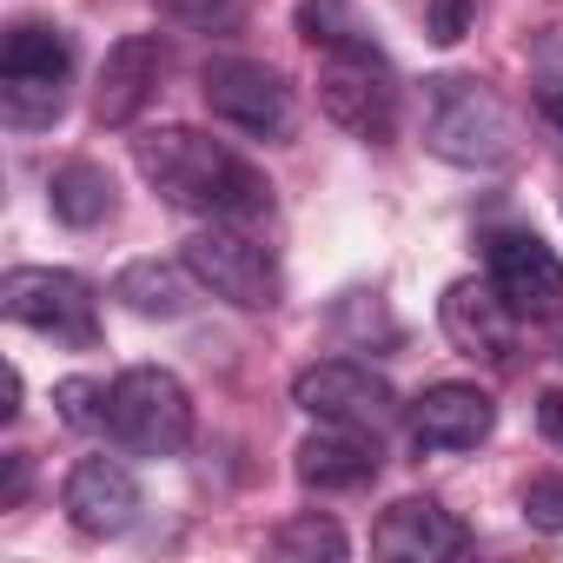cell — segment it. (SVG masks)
<instances>
[{
	"label": "cell",
	"instance_id": "7",
	"mask_svg": "<svg viewBox=\"0 0 563 563\" xmlns=\"http://www.w3.org/2000/svg\"><path fill=\"white\" fill-rule=\"evenodd\" d=\"M292 405L306 418H319V424H352V431H378V438L405 411L398 391H391V378L372 372V365H358V358H319V365H306L292 378Z\"/></svg>",
	"mask_w": 563,
	"mask_h": 563
},
{
	"label": "cell",
	"instance_id": "13",
	"mask_svg": "<svg viewBox=\"0 0 563 563\" xmlns=\"http://www.w3.org/2000/svg\"><path fill=\"white\" fill-rule=\"evenodd\" d=\"M438 325H444V339H451L464 358H490V365H504V358L517 352V312L497 299L490 278H457V286H444V299H438Z\"/></svg>",
	"mask_w": 563,
	"mask_h": 563
},
{
	"label": "cell",
	"instance_id": "23",
	"mask_svg": "<svg viewBox=\"0 0 563 563\" xmlns=\"http://www.w3.org/2000/svg\"><path fill=\"white\" fill-rule=\"evenodd\" d=\"M523 523L543 530V537H563V477H530L523 484Z\"/></svg>",
	"mask_w": 563,
	"mask_h": 563
},
{
	"label": "cell",
	"instance_id": "6",
	"mask_svg": "<svg viewBox=\"0 0 563 563\" xmlns=\"http://www.w3.org/2000/svg\"><path fill=\"white\" fill-rule=\"evenodd\" d=\"M398 74L385 67V54H325L319 60V107L332 126H345L352 140L385 146L398 133Z\"/></svg>",
	"mask_w": 563,
	"mask_h": 563
},
{
	"label": "cell",
	"instance_id": "5",
	"mask_svg": "<svg viewBox=\"0 0 563 563\" xmlns=\"http://www.w3.org/2000/svg\"><path fill=\"white\" fill-rule=\"evenodd\" d=\"M179 258H186V272L199 278L212 299H225V306H239V312L278 306V265H272V252H265L239 219H206V225L186 239Z\"/></svg>",
	"mask_w": 563,
	"mask_h": 563
},
{
	"label": "cell",
	"instance_id": "4",
	"mask_svg": "<svg viewBox=\"0 0 563 563\" xmlns=\"http://www.w3.org/2000/svg\"><path fill=\"white\" fill-rule=\"evenodd\" d=\"M0 312L14 325L54 339V345H93L100 339V299L80 272L60 265H14L0 278Z\"/></svg>",
	"mask_w": 563,
	"mask_h": 563
},
{
	"label": "cell",
	"instance_id": "27",
	"mask_svg": "<svg viewBox=\"0 0 563 563\" xmlns=\"http://www.w3.org/2000/svg\"><path fill=\"white\" fill-rule=\"evenodd\" d=\"M537 431L563 451V385H550V391H537Z\"/></svg>",
	"mask_w": 563,
	"mask_h": 563
},
{
	"label": "cell",
	"instance_id": "14",
	"mask_svg": "<svg viewBox=\"0 0 563 563\" xmlns=\"http://www.w3.org/2000/svg\"><path fill=\"white\" fill-rule=\"evenodd\" d=\"M159 74H166V41L159 34H120L100 60V93H93V113L107 126H133L146 113V100L159 93Z\"/></svg>",
	"mask_w": 563,
	"mask_h": 563
},
{
	"label": "cell",
	"instance_id": "26",
	"mask_svg": "<svg viewBox=\"0 0 563 563\" xmlns=\"http://www.w3.org/2000/svg\"><path fill=\"white\" fill-rule=\"evenodd\" d=\"M179 21H199V27H239V0H173Z\"/></svg>",
	"mask_w": 563,
	"mask_h": 563
},
{
	"label": "cell",
	"instance_id": "9",
	"mask_svg": "<svg viewBox=\"0 0 563 563\" xmlns=\"http://www.w3.org/2000/svg\"><path fill=\"white\" fill-rule=\"evenodd\" d=\"M199 93H206L212 120L245 133V140H286L292 133V87L258 60H206Z\"/></svg>",
	"mask_w": 563,
	"mask_h": 563
},
{
	"label": "cell",
	"instance_id": "18",
	"mask_svg": "<svg viewBox=\"0 0 563 563\" xmlns=\"http://www.w3.org/2000/svg\"><path fill=\"white\" fill-rule=\"evenodd\" d=\"M74 41L47 21H14L0 41V80H67Z\"/></svg>",
	"mask_w": 563,
	"mask_h": 563
},
{
	"label": "cell",
	"instance_id": "20",
	"mask_svg": "<svg viewBox=\"0 0 563 563\" xmlns=\"http://www.w3.org/2000/svg\"><path fill=\"white\" fill-rule=\"evenodd\" d=\"M299 34L319 54H372V27L352 14V0H299Z\"/></svg>",
	"mask_w": 563,
	"mask_h": 563
},
{
	"label": "cell",
	"instance_id": "19",
	"mask_svg": "<svg viewBox=\"0 0 563 563\" xmlns=\"http://www.w3.org/2000/svg\"><path fill=\"white\" fill-rule=\"evenodd\" d=\"M272 556H286V563H345L352 556V537L332 517L299 510V517H286V523L272 530Z\"/></svg>",
	"mask_w": 563,
	"mask_h": 563
},
{
	"label": "cell",
	"instance_id": "28",
	"mask_svg": "<svg viewBox=\"0 0 563 563\" xmlns=\"http://www.w3.org/2000/svg\"><path fill=\"white\" fill-rule=\"evenodd\" d=\"M537 113L550 120V133H563V74H550V80H537Z\"/></svg>",
	"mask_w": 563,
	"mask_h": 563
},
{
	"label": "cell",
	"instance_id": "8",
	"mask_svg": "<svg viewBox=\"0 0 563 563\" xmlns=\"http://www.w3.org/2000/svg\"><path fill=\"white\" fill-rule=\"evenodd\" d=\"M484 278L497 286V299H504L517 319H530V325L563 319V258H556L537 232H523V225L490 232V239H484Z\"/></svg>",
	"mask_w": 563,
	"mask_h": 563
},
{
	"label": "cell",
	"instance_id": "12",
	"mask_svg": "<svg viewBox=\"0 0 563 563\" xmlns=\"http://www.w3.org/2000/svg\"><path fill=\"white\" fill-rule=\"evenodd\" d=\"M60 504L80 537H120L140 517V477L120 457H80L60 484Z\"/></svg>",
	"mask_w": 563,
	"mask_h": 563
},
{
	"label": "cell",
	"instance_id": "1",
	"mask_svg": "<svg viewBox=\"0 0 563 563\" xmlns=\"http://www.w3.org/2000/svg\"><path fill=\"white\" fill-rule=\"evenodd\" d=\"M133 166L140 179L179 206V212H199V219H258L272 212V186L212 133L199 126H159V133H140L133 140Z\"/></svg>",
	"mask_w": 563,
	"mask_h": 563
},
{
	"label": "cell",
	"instance_id": "24",
	"mask_svg": "<svg viewBox=\"0 0 563 563\" xmlns=\"http://www.w3.org/2000/svg\"><path fill=\"white\" fill-rule=\"evenodd\" d=\"M339 325H345V332H358V339H372V332H378V339H398L391 312H385V306H378L372 292H352V299L339 306Z\"/></svg>",
	"mask_w": 563,
	"mask_h": 563
},
{
	"label": "cell",
	"instance_id": "15",
	"mask_svg": "<svg viewBox=\"0 0 563 563\" xmlns=\"http://www.w3.org/2000/svg\"><path fill=\"white\" fill-rule=\"evenodd\" d=\"M292 477L306 490H358L378 477V431H352V424H319L299 451H292Z\"/></svg>",
	"mask_w": 563,
	"mask_h": 563
},
{
	"label": "cell",
	"instance_id": "25",
	"mask_svg": "<svg viewBox=\"0 0 563 563\" xmlns=\"http://www.w3.org/2000/svg\"><path fill=\"white\" fill-rule=\"evenodd\" d=\"M471 27V0H431V41L438 47H457Z\"/></svg>",
	"mask_w": 563,
	"mask_h": 563
},
{
	"label": "cell",
	"instance_id": "21",
	"mask_svg": "<svg viewBox=\"0 0 563 563\" xmlns=\"http://www.w3.org/2000/svg\"><path fill=\"white\" fill-rule=\"evenodd\" d=\"M67 113V87L60 80H0V120L14 133H41Z\"/></svg>",
	"mask_w": 563,
	"mask_h": 563
},
{
	"label": "cell",
	"instance_id": "29",
	"mask_svg": "<svg viewBox=\"0 0 563 563\" xmlns=\"http://www.w3.org/2000/svg\"><path fill=\"white\" fill-rule=\"evenodd\" d=\"M27 497V457L21 451H8V477H0V510H14Z\"/></svg>",
	"mask_w": 563,
	"mask_h": 563
},
{
	"label": "cell",
	"instance_id": "17",
	"mask_svg": "<svg viewBox=\"0 0 563 563\" xmlns=\"http://www.w3.org/2000/svg\"><path fill=\"white\" fill-rule=\"evenodd\" d=\"M47 206H54V219H60V225L93 232V225H107V219L120 212V186H113V173H107V166L74 159V166H60V173L47 179Z\"/></svg>",
	"mask_w": 563,
	"mask_h": 563
},
{
	"label": "cell",
	"instance_id": "22",
	"mask_svg": "<svg viewBox=\"0 0 563 563\" xmlns=\"http://www.w3.org/2000/svg\"><path fill=\"white\" fill-rule=\"evenodd\" d=\"M107 405H113V385H100V378H60V385H54V411H60V424H74V431L107 424Z\"/></svg>",
	"mask_w": 563,
	"mask_h": 563
},
{
	"label": "cell",
	"instance_id": "11",
	"mask_svg": "<svg viewBox=\"0 0 563 563\" xmlns=\"http://www.w3.org/2000/svg\"><path fill=\"white\" fill-rule=\"evenodd\" d=\"M490 431H497V398L484 385H431L411 405V444H418V457L477 451Z\"/></svg>",
	"mask_w": 563,
	"mask_h": 563
},
{
	"label": "cell",
	"instance_id": "10",
	"mask_svg": "<svg viewBox=\"0 0 563 563\" xmlns=\"http://www.w3.org/2000/svg\"><path fill=\"white\" fill-rule=\"evenodd\" d=\"M372 550L391 556V563H451L471 550V530L457 510H444L438 497H398L378 530H372Z\"/></svg>",
	"mask_w": 563,
	"mask_h": 563
},
{
	"label": "cell",
	"instance_id": "16",
	"mask_svg": "<svg viewBox=\"0 0 563 563\" xmlns=\"http://www.w3.org/2000/svg\"><path fill=\"white\" fill-rule=\"evenodd\" d=\"M192 286H199V278L186 272V258H179V265H166V258H133V265L113 278V299H120L133 319H186V312H192Z\"/></svg>",
	"mask_w": 563,
	"mask_h": 563
},
{
	"label": "cell",
	"instance_id": "30",
	"mask_svg": "<svg viewBox=\"0 0 563 563\" xmlns=\"http://www.w3.org/2000/svg\"><path fill=\"white\" fill-rule=\"evenodd\" d=\"M21 365H0V418H21Z\"/></svg>",
	"mask_w": 563,
	"mask_h": 563
},
{
	"label": "cell",
	"instance_id": "3",
	"mask_svg": "<svg viewBox=\"0 0 563 563\" xmlns=\"http://www.w3.org/2000/svg\"><path fill=\"white\" fill-rule=\"evenodd\" d=\"M107 431L126 457H179L192 444V391L166 365H126L113 378Z\"/></svg>",
	"mask_w": 563,
	"mask_h": 563
},
{
	"label": "cell",
	"instance_id": "2",
	"mask_svg": "<svg viewBox=\"0 0 563 563\" xmlns=\"http://www.w3.org/2000/svg\"><path fill=\"white\" fill-rule=\"evenodd\" d=\"M424 146L451 166H471V173H490L517 153V133H510V113L504 100L471 80V74H438L424 80Z\"/></svg>",
	"mask_w": 563,
	"mask_h": 563
}]
</instances>
